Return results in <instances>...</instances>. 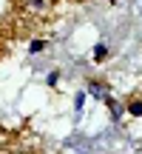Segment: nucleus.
Instances as JSON below:
<instances>
[{
  "mask_svg": "<svg viewBox=\"0 0 142 154\" xmlns=\"http://www.w3.org/2000/svg\"><path fill=\"white\" fill-rule=\"evenodd\" d=\"M108 109H111V114H114L117 120L122 117V109H120V103H117V100H111V97H108Z\"/></svg>",
  "mask_w": 142,
  "mask_h": 154,
  "instance_id": "obj_3",
  "label": "nucleus"
},
{
  "mask_svg": "<svg viewBox=\"0 0 142 154\" xmlns=\"http://www.w3.org/2000/svg\"><path fill=\"white\" fill-rule=\"evenodd\" d=\"M88 91H91L94 97H105V91L99 88V83H97V80H88Z\"/></svg>",
  "mask_w": 142,
  "mask_h": 154,
  "instance_id": "obj_1",
  "label": "nucleus"
},
{
  "mask_svg": "<svg viewBox=\"0 0 142 154\" xmlns=\"http://www.w3.org/2000/svg\"><path fill=\"white\" fill-rule=\"evenodd\" d=\"M43 49H46V43H43V40H34V43L28 46V51H31V54H37V51H43Z\"/></svg>",
  "mask_w": 142,
  "mask_h": 154,
  "instance_id": "obj_4",
  "label": "nucleus"
},
{
  "mask_svg": "<svg viewBox=\"0 0 142 154\" xmlns=\"http://www.w3.org/2000/svg\"><path fill=\"white\" fill-rule=\"evenodd\" d=\"M108 3H117V0H108Z\"/></svg>",
  "mask_w": 142,
  "mask_h": 154,
  "instance_id": "obj_7",
  "label": "nucleus"
},
{
  "mask_svg": "<svg viewBox=\"0 0 142 154\" xmlns=\"http://www.w3.org/2000/svg\"><path fill=\"white\" fill-rule=\"evenodd\" d=\"M57 80H60V74H57V72H51L49 77H46V83H49V86H57Z\"/></svg>",
  "mask_w": 142,
  "mask_h": 154,
  "instance_id": "obj_6",
  "label": "nucleus"
},
{
  "mask_svg": "<svg viewBox=\"0 0 142 154\" xmlns=\"http://www.w3.org/2000/svg\"><path fill=\"white\" fill-rule=\"evenodd\" d=\"M105 54H108V49H105V46H102V43H99V46H97V49H94V57H97V60H102V57H105Z\"/></svg>",
  "mask_w": 142,
  "mask_h": 154,
  "instance_id": "obj_5",
  "label": "nucleus"
},
{
  "mask_svg": "<svg viewBox=\"0 0 142 154\" xmlns=\"http://www.w3.org/2000/svg\"><path fill=\"white\" fill-rule=\"evenodd\" d=\"M128 111H131L134 117H139L142 114V100H131V103H128Z\"/></svg>",
  "mask_w": 142,
  "mask_h": 154,
  "instance_id": "obj_2",
  "label": "nucleus"
}]
</instances>
